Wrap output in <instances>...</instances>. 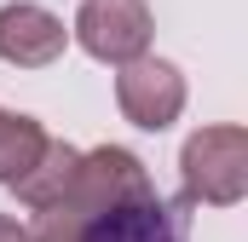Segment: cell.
<instances>
[{
	"instance_id": "1",
	"label": "cell",
	"mask_w": 248,
	"mask_h": 242,
	"mask_svg": "<svg viewBox=\"0 0 248 242\" xmlns=\"http://www.w3.org/2000/svg\"><path fill=\"white\" fill-rule=\"evenodd\" d=\"M150 190H156V184L144 173V162H139L133 150H122V144H104V150H93V156L75 162V179L35 213V225H29L23 237L29 242H81L104 213H116L122 202L150 196Z\"/></svg>"
},
{
	"instance_id": "2",
	"label": "cell",
	"mask_w": 248,
	"mask_h": 242,
	"mask_svg": "<svg viewBox=\"0 0 248 242\" xmlns=\"http://www.w3.org/2000/svg\"><path fill=\"white\" fill-rule=\"evenodd\" d=\"M179 173H185V202H214V208L243 202L248 133L243 127H202V133H190L185 156H179Z\"/></svg>"
},
{
	"instance_id": "3",
	"label": "cell",
	"mask_w": 248,
	"mask_h": 242,
	"mask_svg": "<svg viewBox=\"0 0 248 242\" xmlns=\"http://www.w3.org/2000/svg\"><path fill=\"white\" fill-rule=\"evenodd\" d=\"M75 41L98 63H139L150 52V6L144 0H87L75 12Z\"/></svg>"
},
{
	"instance_id": "4",
	"label": "cell",
	"mask_w": 248,
	"mask_h": 242,
	"mask_svg": "<svg viewBox=\"0 0 248 242\" xmlns=\"http://www.w3.org/2000/svg\"><path fill=\"white\" fill-rule=\"evenodd\" d=\"M116 104L133 127H173L179 110H185V75L173 69L168 58H139V63H122L116 75Z\"/></svg>"
},
{
	"instance_id": "5",
	"label": "cell",
	"mask_w": 248,
	"mask_h": 242,
	"mask_svg": "<svg viewBox=\"0 0 248 242\" xmlns=\"http://www.w3.org/2000/svg\"><path fill=\"white\" fill-rule=\"evenodd\" d=\"M81 242H190V202H168V196H133L116 213H104Z\"/></svg>"
},
{
	"instance_id": "6",
	"label": "cell",
	"mask_w": 248,
	"mask_h": 242,
	"mask_svg": "<svg viewBox=\"0 0 248 242\" xmlns=\"http://www.w3.org/2000/svg\"><path fill=\"white\" fill-rule=\"evenodd\" d=\"M63 41H69V29H63L46 6H29V0L0 6V58L6 63H17V69H46V63L63 52Z\"/></svg>"
},
{
	"instance_id": "7",
	"label": "cell",
	"mask_w": 248,
	"mask_h": 242,
	"mask_svg": "<svg viewBox=\"0 0 248 242\" xmlns=\"http://www.w3.org/2000/svg\"><path fill=\"white\" fill-rule=\"evenodd\" d=\"M75 162H81V150H75V144H63V138H46L41 162H35V167H29L23 179L12 184V190H17V196H23V202L35 208V213H41V208H46V202L58 196L63 184L75 179Z\"/></svg>"
},
{
	"instance_id": "8",
	"label": "cell",
	"mask_w": 248,
	"mask_h": 242,
	"mask_svg": "<svg viewBox=\"0 0 248 242\" xmlns=\"http://www.w3.org/2000/svg\"><path fill=\"white\" fill-rule=\"evenodd\" d=\"M41 150H46L41 121H35V116H12V110H0V184H17L35 162H41Z\"/></svg>"
},
{
	"instance_id": "9",
	"label": "cell",
	"mask_w": 248,
	"mask_h": 242,
	"mask_svg": "<svg viewBox=\"0 0 248 242\" xmlns=\"http://www.w3.org/2000/svg\"><path fill=\"white\" fill-rule=\"evenodd\" d=\"M0 242H29V237H23V225H17V219H6V213H0Z\"/></svg>"
}]
</instances>
